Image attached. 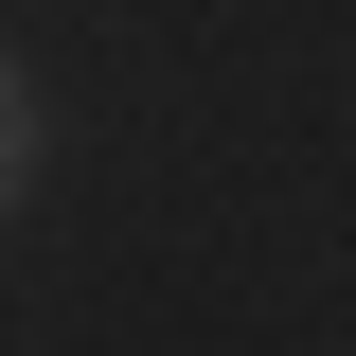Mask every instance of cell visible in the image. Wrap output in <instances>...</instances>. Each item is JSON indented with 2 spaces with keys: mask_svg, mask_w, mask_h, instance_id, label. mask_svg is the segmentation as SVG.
I'll list each match as a JSON object with an SVG mask.
<instances>
[{
  "mask_svg": "<svg viewBox=\"0 0 356 356\" xmlns=\"http://www.w3.org/2000/svg\"><path fill=\"white\" fill-rule=\"evenodd\" d=\"M36 143H54V107H36V72H0V214L36 196Z\"/></svg>",
  "mask_w": 356,
  "mask_h": 356,
  "instance_id": "cell-1",
  "label": "cell"
}]
</instances>
